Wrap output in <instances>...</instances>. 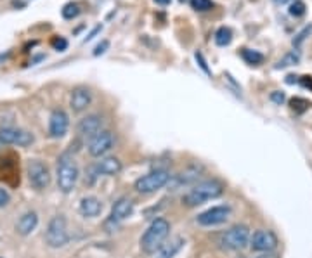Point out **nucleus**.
Wrapping results in <instances>:
<instances>
[{
    "mask_svg": "<svg viewBox=\"0 0 312 258\" xmlns=\"http://www.w3.org/2000/svg\"><path fill=\"white\" fill-rule=\"evenodd\" d=\"M33 135L30 132L23 129H12V127H7V129L0 130V142L2 144H10V146H21L26 147L30 144H33Z\"/></svg>",
    "mask_w": 312,
    "mask_h": 258,
    "instance_id": "nucleus-10",
    "label": "nucleus"
},
{
    "mask_svg": "<svg viewBox=\"0 0 312 258\" xmlns=\"http://www.w3.org/2000/svg\"><path fill=\"white\" fill-rule=\"evenodd\" d=\"M168 234H170V222L165 218H156L151 222L146 232L141 238V250L148 255H153L161 248L165 241H167Z\"/></svg>",
    "mask_w": 312,
    "mask_h": 258,
    "instance_id": "nucleus-1",
    "label": "nucleus"
},
{
    "mask_svg": "<svg viewBox=\"0 0 312 258\" xmlns=\"http://www.w3.org/2000/svg\"><path fill=\"white\" fill-rule=\"evenodd\" d=\"M9 201H10L9 193H7L5 189H0V208L7 206V204H9Z\"/></svg>",
    "mask_w": 312,
    "mask_h": 258,
    "instance_id": "nucleus-30",
    "label": "nucleus"
},
{
    "mask_svg": "<svg viewBox=\"0 0 312 258\" xmlns=\"http://www.w3.org/2000/svg\"><path fill=\"white\" fill-rule=\"evenodd\" d=\"M156 3H160V5H168V3L172 2V0H155Z\"/></svg>",
    "mask_w": 312,
    "mask_h": 258,
    "instance_id": "nucleus-37",
    "label": "nucleus"
},
{
    "mask_svg": "<svg viewBox=\"0 0 312 258\" xmlns=\"http://www.w3.org/2000/svg\"><path fill=\"white\" fill-rule=\"evenodd\" d=\"M61 14H62V17H64V19H75V17L80 14V5L76 2L66 3V5L62 7Z\"/></svg>",
    "mask_w": 312,
    "mask_h": 258,
    "instance_id": "nucleus-23",
    "label": "nucleus"
},
{
    "mask_svg": "<svg viewBox=\"0 0 312 258\" xmlns=\"http://www.w3.org/2000/svg\"><path fill=\"white\" fill-rule=\"evenodd\" d=\"M113 146H115L113 132H110V130H101L97 135H94L92 139H90L89 153H90V156H94V158H101V156H104L108 151H111Z\"/></svg>",
    "mask_w": 312,
    "mask_h": 258,
    "instance_id": "nucleus-9",
    "label": "nucleus"
},
{
    "mask_svg": "<svg viewBox=\"0 0 312 258\" xmlns=\"http://www.w3.org/2000/svg\"><path fill=\"white\" fill-rule=\"evenodd\" d=\"M168 182H170V173L167 170H153L135 180L134 189L141 194H151L163 189Z\"/></svg>",
    "mask_w": 312,
    "mask_h": 258,
    "instance_id": "nucleus-5",
    "label": "nucleus"
},
{
    "mask_svg": "<svg viewBox=\"0 0 312 258\" xmlns=\"http://www.w3.org/2000/svg\"><path fill=\"white\" fill-rule=\"evenodd\" d=\"M45 243L51 248H62L69 243V232L66 225V218L62 215H56L47 225L45 231Z\"/></svg>",
    "mask_w": 312,
    "mask_h": 258,
    "instance_id": "nucleus-4",
    "label": "nucleus"
},
{
    "mask_svg": "<svg viewBox=\"0 0 312 258\" xmlns=\"http://www.w3.org/2000/svg\"><path fill=\"white\" fill-rule=\"evenodd\" d=\"M52 47H54L56 51H66V49H68V42L61 37H56L52 38Z\"/></svg>",
    "mask_w": 312,
    "mask_h": 258,
    "instance_id": "nucleus-28",
    "label": "nucleus"
},
{
    "mask_svg": "<svg viewBox=\"0 0 312 258\" xmlns=\"http://www.w3.org/2000/svg\"><path fill=\"white\" fill-rule=\"evenodd\" d=\"M311 33H312V24H307V26L304 28V30L300 31V33L297 35L295 38H293V47H295V49H299L300 45H302V42L306 40V38L309 37Z\"/></svg>",
    "mask_w": 312,
    "mask_h": 258,
    "instance_id": "nucleus-26",
    "label": "nucleus"
},
{
    "mask_svg": "<svg viewBox=\"0 0 312 258\" xmlns=\"http://www.w3.org/2000/svg\"><path fill=\"white\" fill-rule=\"evenodd\" d=\"M194 58H196V61H198L199 68H201L203 71L206 73V75H212V71H210L208 64H206V61H205V58H203V54H201V52H196V54H194Z\"/></svg>",
    "mask_w": 312,
    "mask_h": 258,
    "instance_id": "nucleus-29",
    "label": "nucleus"
},
{
    "mask_svg": "<svg viewBox=\"0 0 312 258\" xmlns=\"http://www.w3.org/2000/svg\"><path fill=\"white\" fill-rule=\"evenodd\" d=\"M271 101L272 102H276V104H283V102H285V94H283V92H272L271 94Z\"/></svg>",
    "mask_w": 312,
    "mask_h": 258,
    "instance_id": "nucleus-32",
    "label": "nucleus"
},
{
    "mask_svg": "<svg viewBox=\"0 0 312 258\" xmlns=\"http://www.w3.org/2000/svg\"><path fill=\"white\" fill-rule=\"evenodd\" d=\"M58 187L62 193H71L78 182V165L69 153L61 154L58 161Z\"/></svg>",
    "mask_w": 312,
    "mask_h": 258,
    "instance_id": "nucleus-3",
    "label": "nucleus"
},
{
    "mask_svg": "<svg viewBox=\"0 0 312 258\" xmlns=\"http://www.w3.org/2000/svg\"><path fill=\"white\" fill-rule=\"evenodd\" d=\"M92 102V92L87 87H76L71 92V108L75 113H80L87 109Z\"/></svg>",
    "mask_w": 312,
    "mask_h": 258,
    "instance_id": "nucleus-14",
    "label": "nucleus"
},
{
    "mask_svg": "<svg viewBox=\"0 0 312 258\" xmlns=\"http://www.w3.org/2000/svg\"><path fill=\"white\" fill-rule=\"evenodd\" d=\"M288 12L292 14L293 17H300L306 14V3L302 2V0H293L292 3H290V9Z\"/></svg>",
    "mask_w": 312,
    "mask_h": 258,
    "instance_id": "nucleus-24",
    "label": "nucleus"
},
{
    "mask_svg": "<svg viewBox=\"0 0 312 258\" xmlns=\"http://www.w3.org/2000/svg\"><path fill=\"white\" fill-rule=\"evenodd\" d=\"M182 246H184V239L182 238L170 239L168 243L161 245V248L156 252V258H174L182 250Z\"/></svg>",
    "mask_w": 312,
    "mask_h": 258,
    "instance_id": "nucleus-19",
    "label": "nucleus"
},
{
    "mask_svg": "<svg viewBox=\"0 0 312 258\" xmlns=\"http://www.w3.org/2000/svg\"><path fill=\"white\" fill-rule=\"evenodd\" d=\"M110 47V42L108 40H104V42H101L99 45H97L96 49H94V56H99V54H104L106 52V49Z\"/></svg>",
    "mask_w": 312,
    "mask_h": 258,
    "instance_id": "nucleus-31",
    "label": "nucleus"
},
{
    "mask_svg": "<svg viewBox=\"0 0 312 258\" xmlns=\"http://www.w3.org/2000/svg\"><path fill=\"white\" fill-rule=\"evenodd\" d=\"M299 63H300V52L295 49V51L288 52V54H286L285 58L279 59V61L276 63L274 68H276V69H285V68H290V66L299 64Z\"/></svg>",
    "mask_w": 312,
    "mask_h": 258,
    "instance_id": "nucleus-21",
    "label": "nucleus"
},
{
    "mask_svg": "<svg viewBox=\"0 0 312 258\" xmlns=\"http://www.w3.org/2000/svg\"><path fill=\"white\" fill-rule=\"evenodd\" d=\"M224 193V186L222 182L212 179V180H205V182H199L192 187L191 191L184 194L182 197V203L186 206H198V204L205 203L208 199H215V197L222 196Z\"/></svg>",
    "mask_w": 312,
    "mask_h": 258,
    "instance_id": "nucleus-2",
    "label": "nucleus"
},
{
    "mask_svg": "<svg viewBox=\"0 0 312 258\" xmlns=\"http://www.w3.org/2000/svg\"><path fill=\"white\" fill-rule=\"evenodd\" d=\"M231 217V206L227 204H220V206H213L210 210L203 211L196 217V222L203 227H213V225L226 224Z\"/></svg>",
    "mask_w": 312,
    "mask_h": 258,
    "instance_id": "nucleus-8",
    "label": "nucleus"
},
{
    "mask_svg": "<svg viewBox=\"0 0 312 258\" xmlns=\"http://www.w3.org/2000/svg\"><path fill=\"white\" fill-rule=\"evenodd\" d=\"M103 210V203H101L97 197L94 196H87L80 201V213L83 217H97Z\"/></svg>",
    "mask_w": 312,
    "mask_h": 258,
    "instance_id": "nucleus-18",
    "label": "nucleus"
},
{
    "mask_svg": "<svg viewBox=\"0 0 312 258\" xmlns=\"http://www.w3.org/2000/svg\"><path fill=\"white\" fill-rule=\"evenodd\" d=\"M299 83L306 88H311L312 90V76H299Z\"/></svg>",
    "mask_w": 312,
    "mask_h": 258,
    "instance_id": "nucleus-33",
    "label": "nucleus"
},
{
    "mask_svg": "<svg viewBox=\"0 0 312 258\" xmlns=\"http://www.w3.org/2000/svg\"><path fill=\"white\" fill-rule=\"evenodd\" d=\"M278 246V236L272 231H257L253 232V236L250 238V248L253 252H260V253H269L272 250H276Z\"/></svg>",
    "mask_w": 312,
    "mask_h": 258,
    "instance_id": "nucleus-11",
    "label": "nucleus"
},
{
    "mask_svg": "<svg viewBox=\"0 0 312 258\" xmlns=\"http://www.w3.org/2000/svg\"><path fill=\"white\" fill-rule=\"evenodd\" d=\"M101 130H103V118L99 115H89L83 120H80L78 123V133L82 137H90L92 139Z\"/></svg>",
    "mask_w": 312,
    "mask_h": 258,
    "instance_id": "nucleus-13",
    "label": "nucleus"
},
{
    "mask_svg": "<svg viewBox=\"0 0 312 258\" xmlns=\"http://www.w3.org/2000/svg\"><path fill=\"white\" fill-rule=\"evenodd\" d=\"M132 213H134V201L128 199V197H120L111 208V220L122 222L130 217Z\"/></svg>",
    "mask_w": 312,
    "mask_h": 258,
    "instance_id": "nucleus-15",
    "label": "nucleus"
},
{
    "mask_svg": "<svg viewBox=\"0 0 312 258\" xmlns=\"http://www.w3.org/2000/svg\"><path fill=\"white\" fill-rule=\"evenodd\" d=\"M122 170H124V165L115 156L104 158V160L97 161V165L94 167V172H96L97 175H118Z\"/></svg>",
    "mask_w": 312,
    "mask_h": 258,
    "instance_id": "nucleus-16",
    "label": "nucleus"
},
{
    "mask_svg": "<svg viewBox=\"0 0 312 258\" xmlns=\"http://www.w3.org/2000/svg\"><path fill=\"white\" fill-rule=\"evenodd\" d=\"M37 225H38V215L35 213V211H26V213L17 220L16 231L19 232L21 236H28L37 229Z\"/></svg>",
    "mask_w": 312,
    "mask_h": 258,
    "instance_id": "nucleus-17",
    "label": "nucleus"
},
{
    "mask_svg": "<svg viewBox=\"0 0 312 258\" xmlns=\"http://www.w3.org/2000/svg\"><path fill=\"white\" fill-rule=\"evenodd\" d=\"M101 30H103V26H96V28H94V30H92V31H90V33H89V37L85 38V42H90V40H92V38L96 37V35L99 33Z\"/></svg>",
    "mask_w": 312,
    "mask_h": 258,
    "instance_id": "nucleus-34",
    "label": "nucleus"
},
{
    "mask_svg": "<svg viewBox=\"0 0 312 258\" xmlns=\"http://www.w3.org/2000/svg\"><path fill=\"white\" fill-rule=\"evenodd\" d=\"M290 106H292L293 111L297 113H304L306 109H309L311 102L306 101V99H300V97H293L292 101H290Z\"/></svg>",
    "mask_w": 312,
    "mask_h": 258,
    "instance_id": "nucleus-25",
    "label": "nucleus"
},
{
    "mask_svg": "<svg viewBox=\"0 0 312 258\" xmlns=\"http://www.w3.org/2000/svg\"><path fill=\"white\" fill-rule=\"evenodd\" d=\"M286 83H299V76L288 75V76H286Z\"/></svg>",
    "mask_w": 312,
    "mask_h": 258,
    "instance_id": "nucleus-35",
    "label": "nucleus"
},
{
    "mask_svg": "<svg viewBox=\"0 0 312 258\" xmlns=\"http://www.w3.org/2000/svg\"><path fill=\"white\" fill-rule=\"evenodd\" d=\"M192 9L199 10V12H205V10H210L213 7L212 0H191Z\"/></svg>",
    "mask_w": 312,
    "mask_h": 258,
    "instance_id": "nucleus-27",
    "label": "nucleus"
},
{
    "mask_svg": "<svg viewBox=\"0 0 312 258\" xmlns=\"http://www.w3.org/2000/svg\"><path fill=\"white\" fill-rule=\"evenodd\" d=\"M219 243L224 250H231V252L243 250L250 243V229L247 225H234L220 236Z\"/></svg>",
    "mask_w": 312,
    "mask_h": 258,
    "instance_id": "nucleus-6",
    "label": "nucleus"
},
{
    "mask_svg": "<svg viewBox=\"0 0 312 258\" xmlns=\"http://www.w3.org/2000/svg\"><path fill=\"white\" fill-rule=\"evenodd\" d=\"M241 58L247 64L251 66H258L265 61V56L258 51H251V49H241Z\"/></svg>",
    "mask_w": 312,
    "mask_h": 258,
    "instance_id": "nucleus-20",
    "label": "nucleus"
},
{
    "mask_svg": "<svg viewBox=\"0 0 312 258\" xmlns=\"http://www.w3.org/2000/svg\"><path fill=\"white\" fill-rule=\"evenodd\" d=\"M28 180H30L31 187L37 191L49 187V184H51V172H49L47 165L38 160H31L28 163Z\"/></svg>",
    "mask_w": 312,
    "mask_h": 258,
    "instance_id": "nucleus-7",
    "label": "nucleus"
},
{
    "mask_svg": "<svg viewBox=\"0 0 312 258\" xmlns=\"http://www.w3.org/2000/svg\"><path fill=\"white\" fill-rule=\"evenodd\" d=\"M257 258H279L278 255H274V253H264V255H260V257H257Z\"/></svg>",
    "mask_w": 312,
    "mask_h": 258,
    "instance_id": "nucleus-36",
    "label": "nucleus"
},
{
    "mask_svg": "<svg viewBox=\"0 0 312 258\" xmlns=\"http://www.w3.org/2000/svg\"><path fill=\"white\" fill-rule=\"evenodd\" d=\"M231 42H233V31H231V28L220 26L219 30L215 31V44L219 45V47H226Z\"/></svg>",
    "mask_w": 312,
    "mask_h": 258,
    "instance_id": "nucleus-22",
    "label": "nucleus"
},
{
    "mask_svg": "<svg viewBox=\"0 0 312 258\" xmlns=\"http://www.w3.org/2000/svg\"><path fill=\"white\" fill-rule=\"evenodd\" d=\"M69 127V116L66 115V111L62 109H54L51 115V120H49V133L54 139H61V137L66 135Z\"/></svg>",
    "mask_w": 312,
    "mask_h": 258,
    "instance_id": "nucleus-12",
    "label": "nucleus"
}]
</instances>
